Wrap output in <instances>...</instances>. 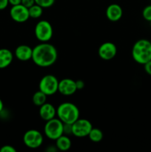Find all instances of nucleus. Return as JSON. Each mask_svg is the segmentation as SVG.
<instances>
[{
    "label": "nucleus",
    "mask_w": 151,
    "mask_h": 152,
    "mask_svg": "<svg viewBox=\"0 0 151 152\" xmlns=\"http://www.w3.org/2000/svg\"><path fill=\"white\" fill-rule=\"evenodd\" d=\"M58 58V51L54 45L48 42H41L33 48L32 60L41 68L53 65Z\"/></svg>",
    "instance_id": "nucleus-1"
},
{
    "label": "nucleus",
    "mask_w": 151,
    "mask_h": 152,
    "mask_svg": "<svg viewBox=\"0 0 151 152\" xmlns=\"http://www.w3.org/2000/svg\"><path fill=\"white\" fill-rule=\"evenodd\" d=\"M132 57L137 63L144 65L151 60V43L150 40L142 39L133 45Z\"/></svg>",
    "instance_id": "nucleus-2"
},
{
    "label": "nucleus",
    "mask_w": 151,
    "mask_h": 152,
    "mask_svg": "<svg viewBox=\"0 0 151 152\" xmlns=\"http://www.w3.org/2000/svg\"><path fill=\"white\" fill-rule=\"evenodd\" d=\"M56 115L63 123L73 124L79 118V110L72 102H63L56 109Z\"/></svg>",
    "instance_id": "nucleus-3"
},
{
    "label": "nucleus",
    "mask_w": 151,
    "mask_h": 152,
    "mask_svg": "<svg viewBox=\"0 0 151 152\" xmlns=\"http://www.w3.org/2000/svg\"><path fill=\"white\" fill-rule=\"evenodd\" d=\"M44 132L47 138L52 140H56L64 134V123L59 118L56 117L46 121Z\"/></svg>",
    "instance_id": "nucleus-4"
},
{
    "label": "nucleus",
    "mask_w": 151,
    "mask_h": 152,
    "mask_svg": "<svg viewBox=\"0 0 151 152\" xmlns=\"http://www.w3.org/2000/svg\"><path fill=\"white\" fill-rule=\"evenodd\" d=\"M34 33L37 39L41 42H48L53 37L52 25L47 20H41L36 25Z\"/></svg>",
    "instance_id": "nucleus-5"
},
{
    "label": "nucleus",
    "mask_w": 151,
    "mask_h": 152,
    "mask_svg": "<svg viewBox=\"0 0 151 152\" xmlns=\"http://www.w3.org/2000/svg\"><path fill=\"white\" fill-rule=\"evenodd\" d=\"M58 79L52 74H47L41 79L38 85V88L47 96H51L58 91Z\"/></svg>",
    "instance_id": "nucleus-6"
},
{
    "label": "nucleus",
    "mask_w": 151,
    "mask_h": 152,
    "mask_svg": "<svg viewBox=\"0 0 151 152\" xmlns=\"http://www.w3.org/2000/svg\"><path fill=\"white\" fill-rule=\"evenodd\" d=\"M43 136L40 132L36 129L27 131L23 136V142L28 148L36 149L42 145Z\"/></svg>",
    "instance_id": "nucleus-7"
},
{
    "label": "nucleus",
    "mask_w": 151,
    "mask_h": 152,
    "mask_svg": "<svg viewBox=\"0 0 151 152\" xmlns=\"http://www.w3.org/2000/svg\"><path fill=\"white\" fill-rule=\"evenodd\" d=\"M93 129L91 123L86 119L78 118L72 124V134L76 137H85Z\"/></svg>",
    "instance_id": "nucleus-8"
},
{
    "label": "nucleus",
    "mask_w": 151,
    "mask_h": 152,
    "mask_svg": "<svg viewBox=\"0 0 151 152\" xmlns=\"http://www.w3.org/2000/svg\"><path fill=\"white\" fill-rule=\"evenodd\" d=\"M10 16L13 21L18 23L27 22L30 18L28 8L22 4L12 6L10 10Z\"/></svg>",
    "instance_id": "nucleus-9"
},
{
    "label": "nucleus",
    "mask_w": 151,
    "mask_h": 152,
    "mask_svg": "<svg viewBox=\"0 0 151 152\" xmlns=\"http://www.w3.org/2000/svg\"><path fill=\"white\" fill-rule=\"evenodd\" d=\"M98 53L101 59L104 60H110L116 55L117 48L113 42H106L99 46Z\"/></svg>",
    "instance_id": "nucleus-10"
},
{
    "label": "nucleus",
    "mask_w": 151,
    "mask_h": 152,
    "mask_svg": "<svg viewBox=\"0 0 151 152\" xmlns=\"http://www.w3.org/2000/svg\"><path fill=\"white\" fill-rule=\"evenodd\" d=\"M77 91L76 81L72 79L65 78L59 81L58 91L64 96H71Z\"/></svg>",
    "instance_id": "nucleus-11"
},
{
    "label": "nucleus",
    "mask_w": 151,
    "mask_h": 152,
    "mask_svg": "<svg viewBox=\"0 0 151 152\" xmlns=\"http://www.w3.org/2000/svg\"><path fill=\"white\" fill-rule=\"evenodd\" d=\"M39 115L44 121H48L56 117V109L52 104L45 102L39 107Z\"/></svg>",
    "instance_id": "nucleus-12"
},
{
    "label": "nucleus",
    "mask_w": 151,
    "mask_h": 152,
    "mask_svg": "<svg viewBox=\"0 0 151 152\" xmlns=\"http://www.w3.org/2000/svg\"><path fill=\"white\" fill-rule=\"evenodd\" d=\"M123 15V10L118 4H111L106 10L107 18L111 22H117Z\"/></svg>",
    "instance_id": "nucleus-13"
},
{
    "label": "nucleus",
    "mask_w": 151,
    "mask_h": 152,
    "mask_svg": "<svg viewBox=\"0 0 151 152\" xmlns=\"http://www.w3.org/2000/svg\"><path fill=\"white\" fill-rule=\"evenodd\" d=\"M15 56L19 60L24 62L32 59L33 48L27 45H21L15 50Z\"/></svg>",
    "instance_id": "nucleus-14"
},
{
    "label": "nucleus",
    "mask_w": 151,
    "mask_h": 152,
    "mask_svg": "<svg viewBox=\"0 0 151 152\" xmlns=\"http://www.w3.org/2000/svg\"><path fill=\"white\" fill-rule=\"evenodd\" d=\"M13 59V54L9 49H0V69L7 68L11 64Z\"/></svg>",
    "instance_id": "nucleus-15"
},
{
    "label": "nucleus",
    "mask_w": 151,
    "mask_h": 152,
    "mask_svg": "<svg viewBox=\"0 0 151 152\" xmlns=\"http://www.w3.org/2000/svg\"><path fill=\"white\" fill-rule=\"evenodd\" d=\"M72 142L68 135L62 134L56 140V146L58 150L62 151H68L70 148Z\"/></svg>",
    "instance_id": "nucleus-16"
},
{
    "label": "nucleus",
    "mask_w": 151,
    "mask_h": 152,
    "mask_svg": "<svg viewBox=\"0 0 151 152\" xmlns=\"http://www.w3.org/2000/svg\"><path fill=\"white\" fill-rule=\"evenodd\" d=\"M47 96L45 94H44L42 91L38 90V91L35 92L34 94L33 95L32 101L33 102L34 105H36V106L40 107L41 105H42L43 104L47 102Z\"/></svg>",
    "instance_id": "nucleus-17"
},
{
    "label": "nucleus",
    "mask_w": 151,
    "mask_h": 152,
    "mask_svg": "<svg viewBox=\"0 0 151 152\" xmlns=\"http://www.w3.org/2000/svg\"><path fill=\"white\" fill-rule=\"evenodd\" d=\"M88 137L92 142H99L103 139V133L102 131L97 128H93L91 129L88 134Z\"/></svg>",
    "instance_id": "nucleus-18"
},
{
    "label": "nucleus",
    "mask_w": 151,
    "mask_h": 152,
    "mask_svg": "<svg viewBox=\"0 0 151 152\" xmlns=\"http://www.w3.org/2000/svg\"><path fill=\"white\" fill-rule=\"evenodd\" d=\"M28 11H29L30 18L38 19V18L41 17V16L42 15L43 7H41L38 4H35L28 8Z\"/></svg>",
    "instance_id": "nucleus-19"
},
{
    "label": "nucleus",
    "mask_w": 151,
    "mask_h": 152,
    "mask_svg": "<svg viewBox=\"0 0 151 152\" xmlns=\"http://www.w3.org/2000/svg\"><path fill=\"white\" fill-rule=\"evenodd\" d=\"M35 2L43 8H48L53 5L55 0H35Z\"/></svg>",
    "instance_id": "nucleus-20"
},
{
    "label": "nucleus",
    "mask_w": 151,
    "mask_h": 152,
    "mask_svg": "<svg viewBox=\"0 0 151 152\" xmlns=\"http://www.w3.org/2000/svg\"><path fill=\"white\" fill-rule=\"evenodd\" d=\"M142 16L146 21H151V4L146 6L142 11Z\"/></svg>",
    "instance_id": "nucleus-21"
},
{
    "label": "nucleus",
    "mask_w": 151,
    "mask_h": 152,
    "mask_svg": "<svg viewBox=\"0 0 151 152\" xmlns=\"http://www.w3.org/2000/svg\"><path fill=\"white\" fill-rule=\"evenodd\" d=\"M72 134V124L64 123V134Z\"/></svg>",
    "instance_id": "nucleus-22"
},
{
    "label": "nucleus",
    "mask_w": 151,
    "mask_h": 152,
    "mask_svg": "<svg viewBox=\"0 0 151 152\" xmlns=\"http://www.w3.org/2000/svg\"><path fill=\"white\" fill-rule=\"evenodd\" d=\"M16 148H13V146L9 145H4L0 148V152H16Z\"/></svg>",
    "instance_id": "nucleus-23"
},
{
    "label": "nucleus",
    "mask_w": 151,
    "mask_h": 152,
    "mask_svg": "<svg viewBox=\"0 0 151 152\" xmlns=\"http://www.w3.org/2000/svg\"><path fill=\"white\" fill-rule=\"evenodd\" d=\"M21 4H22V5L25 6V7L29 8L31 6L35 4L36 2L35 0H22V3H21Z\"/></svg>",
    "instance_id": "nucleus-24"
},
{
    "label": "nucleus",
    "mask_w": 151,
    "mask_h": 152,
    "mask_svg": "<svg viewBox=\"0 0 151 152\" xmlns=\"http://www.w3.org/2000/svg\"><path fill=\"white\" fill-rule=\"evenodd\" d=\"M144 68L145 72L151 76V60H150L149 62L145 63L144 65Z\"/></svg>",
    "instance_id": "nucleus-25"
},
{
    "label": "nucleus",
    "mask_w": 151,
    "mask_h": 152,
    "mask_svg": "<svg viewBox=\"0 0 151 152\" xmlns=\"http://www.w3.org/2000/svg\"><path fill=\"white\" fill-rule=\"evenodd\" d=\"M9 4L8 0H0V10L5 9Z\"/></svg>",
    "instance_id": "nucleus-26"
},
{
    "label": "nucleus",
    "mask_w": 151,
    "mask_h": 152,
    "mask_svg": "<svg viewBox=\"0 0 151 152\" xmlns=\"http://www.w3.org/2000/svg\"><path fill=\"white\" fill-rule=\"evenodd\" d=\"M76 85L77 90H81V89H83L84 87V81L81 80H78L76 81Z\"/></svg>",
    "instance_id": "nucleus-27"
},
{
    "label": "nucleus",
    "mask_w": 151,
    "mask_h": 152,
    "mask_svg": "<svg viewBox=\"0 0 151 152\" xmlns=\"http://www.w3.org/2000/svg\"><path fill=\"white\" fill-rule=\"evenodd\" d=\"M9 4H11L12 6L17 5V4H20L22 3V0H8Z\"/></svg>",
    "instance_id": "nucleus-28"
},
{
    "label": "nucleus",
    "mask_w": 151,
    "mask_h": 152,
    "mask_svg": "<svg viewBox=\"0 0 151 152\" xmlns=\"http://www.w3.org/2000/svg\"><path fill=\"white\" fill-rule=\"evenodd\" d=\"M3 108H4V105H3V102L1 101V99H0V112L3 110Z\"/></svg>",
    "instance_id": "nucleus-29"
},
{
    "label": "nucleus",
    "mask_w": 151,
    "mask_h": 152,
    "mask_svg": "<svg viewBox=\"0 0 151 152\" xmlns=\"http://www.w3.org/2000/svg\"><path fill=\"white\" fill-rule=\"evenodd\" d=\"M150 26H151V21H150Z\"/></svg>",
    "instance_id": "nucleus-30"
},
{
    "label": "nucleus",
    "mask_w": 151,
    "mask_h": 152,
    "mask_svg": "<svg viewBox=\"0 0 151 152\" xmlns=\"http://www.w3.org/2000/svg\"><path fill=\"white\" fill-rule=\"evenodd\" d=\"M150 43H151V40H150Z\"/></svg>",
    "instance_id": "nucleus-31"
}]
</instances>
